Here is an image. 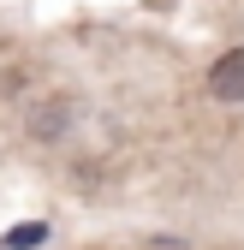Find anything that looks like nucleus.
I'll use <instances>...</instances> for the list:
<instances>
[{"label": "nucleus", "mask_w": 244, "mask_h": 250, "mask_svg": "<svg viewBox=\"0 0 244 250\" xmlns=\"http://www.w3.org/2000/svg\"><path fill=\"white\" fill-rule=\"evenodd\" d=\"M208 89H215V102H244V48H226L208 66Z\"/></svg>", "instance_id": "obj_1"}, {"label": "nucleus", "mask_w": 244, "mask_h": 250, "mask_svg": "<svg viewBox=\"0 0 244 250\" xmlns=\"http://www.w3.org/2000/svg\"><path fill=\"white\" fill-rule=\"evenodd\" d=\"M66 119H72V102L66 96H48L42 107H30V137H60Z\"/></svg>", "instance_id": "obj_2"}, {"label": "nucleus", "mask_w": 244, "mask_h": 250, "mask_svg": "<svg viewBox=\"0 0 244 250\" xmlns=\"http://www.w3.org/2000/svg\"><path fill=\"white\" fill-rule=\"evenodd\" d=\"M0 244H6V250H36V244H48V227L42 221H24V227H12Z\"/></svg>", "instance_id": "obj_3"}]
</instances>
